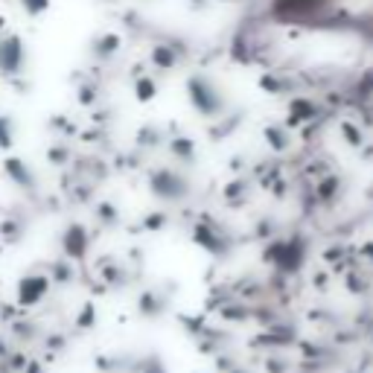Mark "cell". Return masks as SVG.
<instances>
[{"instance_id": "cell-1", "label": "cell", "mask_w": 373, "mask_h": 373, "mask_svg": "<svg viewBox=\"0 0 373 373\" xmlns=\"http://www.w3.org/2000/svg\"><path fill=\"white\" fill-rule=\"evenodd\" d=\"M44 292H47V280L44 277H27L21 283V304H35V301H41L44 297Z\"/></svg>"}, {"instance_id": "cell-2", "label": "cell", "mask_w": 373, "mask_h": 373, "mask_svg": "<svg viewBox=\"0 0 373 373\" xmlns=\"http://www.w3.org/2000/svg\"><path fill=\"white\" fill-rule=\"evenodd\" d=\"M27 6H30L33 12H41V9L47 6V0H27Z\"/></svg>"}]
</instances>
